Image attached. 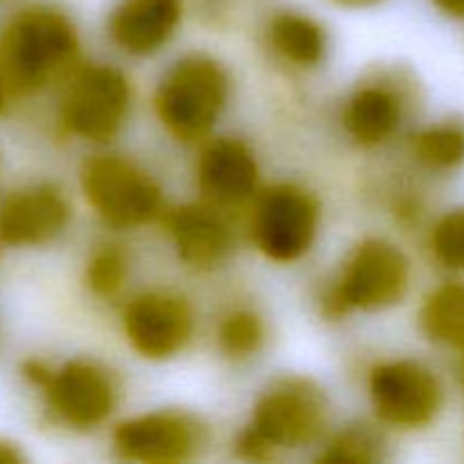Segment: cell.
<instances>
[{"instance_id": "obj_1", "label": "cell", "mask_w": 464, "mask_h": 464, "mask_svg": "<svg viewBox=\"0 0 464 464\" xmlns=\"http://www.w3.org/2000/svg\"><path fill=\"white\" fill-rule=\"evenodd\" d=\"M329 403L313 381L290 376L272 383L256 401L252 421L238 438V456L272 460L279 451L315 442L326 426Z\"/></svg>"}, {"instance_id": "obj_2", "label": "cell", "mask_w": 464, "mask_h": 464, "mask_svg": "<svg viewBox=\"0 0 464 464\" xmlns=\"http://www.w3.org/2000/svg\"><path fill=\"white\" fill-rule=\"evenodd\" d=\"M77 53L72 23L54 9H27L0 39V80L14 91H34L66 71Z\"/></svg>"}, {"instance_id": "obj_3", "label": "cell", "mask_w": 464, "mask_h": 464, "mask_svg": "<svg viewBox=\"0 0 464 464\" xmlns=\"http://www.w3.org/2000/svg\"><path fill=\"white\" fill-rule=\"evenodd\" d=\"M229 100V75L207 54H186L159 82L154 111L161 125L184 143L211 134Z\"/></svg>"}, {"instance_id": "obj_4", "label": "cell", "mask_w": 464, "mask_h": 464, "mask_svg": "<svg viewBox=\"0 0 464 464\" xmlns=\"http://www.w3.org/2000/svg\"><path fill=\"white\" fill-rule=\"evenodd\" d=\"M408 285L411 263L401 249L381 238L362 240L322 297V313L338 320L352 311H383L406 297Z\"/></svg>"}, {"instance_id": "obj_5", "label": "cell", "mask_w": 464, "mask_h": 464, "mask_svg": "<svg viewBox=\"0 0 464 464\" xmlns=\"http://www.w3.org/2000/svg\"><path fill=\"white\" fill-rule=\"evenodd\" d=\"M82 190L100 220L113 229H136L159 216L163 204L157 181L127 159L104 154L84 163Z\"/></svg>"}, {"instance_id": "obj_6", "label": "cell", "mask_w": 464, "mask_h": 464, "mask_svg": "<svg viewBox=\"0 0 464 464\" xmlns=\"http://www.w3.org/2000/svg\"><path fill=\"white\" fill-rule=\"evenodd\" d=\"M130 82L113 66H86L72 75L62 100V122L71 134L107 143L130 113Z\"/></svg>"}, {"instance_id": "obj_7", "label": "cell", "mask_w": 464, "mask_h": 464, "mask_svg": "<svg viewBox=\"0 0 464 464\" xmlns=\"http://www.w3.org/2000/svg\"><path fill=\"white\" fill-rule=\"evenodd\" d=\"M376 415L397 429H424L440 415L444 388L430 367L417 361L381 362L370 374Z\"/></svg>"}, {"instance_id": "obj_8", "label": "cell", "mask_w": 464, "mask_h": 464, "mask_svg": "<svg viewBox=\"0 0 464 464\" xmlns=\"http://www.w3.org/2000/svg\"><path fill=\"white\" fill-rule=\"evenodd\" d=\"M320 222L315 198L293 184L275 186L254 216V243L276 263L299 261L311 249Z\"/></svg>"}, {"instance_id": "obj_9", "label": "cell", "mask_w": 464, "mask_h": 464, "mask_svg": "<svg viewBox=\"0 0 464 464\" xmlns=\"http://www.w3.org/2000/svg\"><path fill=\"white\" fill-rule=\"evenodd\" d=\"M122 329L136 353L150 361H168L193 338L195 313L184 295L150 290L127 306Z\"/></svg>"}, {"instance_id": "obj_10", "label": "cell", "mask_w": 464, "mask_h": 464, "mask_svg": "<svg viewBox=\"0 0 464 464\" xmlns=\"http://www.w3.org/2000/svg\"><path fill=\"white\" fill-rule=\"evenodd\" d=\"M207 430L186 412H150L125 421L113 433V449L122 460L177 464L193 460L204 447Z\"/></svg>"}, {"instance_id": "obj_11", "label": "cell", "mask_w": 464, "mask_h": 464, "mask_svg": "<svg viewBox=\"0 0 464 464\" xmlns=\"http://www.w3.org/2000/svg\"><path fill=\"white\" fill-rule=\"evenodd\" d=\"M44 390L54 415L77 430L100 426L118 403L116 379L107 367L93 361L66 362L50 374Z\"/></svg>"}, {"instance_id": "obj_12", "label": "cell", "mask_w": 464, "mask_h": 464, "mask_svg": "<svg viewBox=\"0 0 464 464\" xmlns=\"http://www.w3.org/2000/svg\"><path fill=\"white\" fill-rule=\"evenodd\" d=\"M71 220V207L54 186H36L0 207V243L44 245L57 238Z\"/></svg>"}, {"instance_id": "obj_13", "label": "cell", "mask_w": 464, "mask_h": 464, "mask_svg": "<svg viewBox=\"0 0 464 464\" xmlns=\"http://www.w3.org/2000/svg\"><path fill=\"white\" fill-rule=\"evenodd\" d=\"M181 0H121L109 16V36L127 54L148 57L175 36Z\"/></svg>"}, {"instance_id": "obj_14", "label": "cell", "mask_w": 464, "mask_h": 464, "mask_svg": "<svg viewBox=\"0 0 464 464\" xmlns=\"http://www.w3.org/2000/svg\"><path fill=\"white\" fill-rule=\"evenodd\" d=\"M256 161L245 143L218 139L204 148L198 163V186L208 202H243L256 190Z\"/></svg>"}, {"instance_id": "obj_15", "label": "cell", "mask_w": 464, "mask_h": 464, "mask_svg": "<svg viewBox=\"0 0 464 464\" xmlns=\"http://www.w3.org/2000/svg\"><path fill=\"white\" fill-rule=\"evenodd\" d=\"M170 236L181 261L202 272L222 266L234 247L229 225L211 204H188L172 213Z\"/></svg>"}, {"instance_id": "obj_16", "label": "cell", "mask_w": 464, "mask_h": 464, "mask_svg": "<svg viewBox=\"0 0 464 464\" xmlns=\"http://www.w3.org/2000/svg\"><path fill=\"white\" fill-rule=\"evenodd\" d=\"M406 109V95L392 82H367L344 104L343 125L356 143L381 145L397 134Z\"/></svg>"}, {"instance_id": "obj_17", "label": "cell", "mask_w": 464, "mask_h": 464, "mask_svg": "<svg viewBox=\"0 0 464 464\" xmlns=\"http://www.w3.org/2000/svg\"><path fill=\"white\" fill-rule=\"evenodd\" d=\"M267 39L281 59L299 68L317 66L326 54L324 27L304 14H276L267 25Z\"/></svg>"}, {"instance_id": "obj_18", "label": "cell", "mask_w": 464, "mask_h": 464, "mask_svg": "<svg viewBox=\"0 0 464 464\" xmlns=\"http://www.w3.org/2000/svg\"><path fill=\"white\" fill-rule=\"evenodd\" d=\"M420 326L429 340L464 353V284L435 288L421 304Z\"/></svg>"}, {"instance_id": "obj_19", "label": "cell", "mask_w": 464, "mask_h": 464, "mask_svg": "<svg viewBox=\"0 0 464 464\" xmlns=\"http://www.w3.org/2000/svg\"><path fill=\"white\" fill-rule=\"evenodd\" d=\"M412 154L424 168L451 172L464 163V122L444 121L421 130L412 140Z\"/></svg>"}, {"instance_id": "obj_20", "label": "cell", "mask_w": 464, "mask_h": 464, "mask_svg": "<svg viewBox=\"0 0 464 464\" xmlns=\"http://www.w3.org/2000/svg\"><path fill=\"white\" fill-rule=\"evenodd\" d=\"M263 343H266V324L256 313L247 308L229 313L218 326V344L222 353L234 361H245L258 353Z\"/></svg>"}, {"instance_id": "obj_21", "label": "cell", "mask_w": 464, "mask_h": 464, "mask_svg": "<svg viewBox=\"0 0 464 464\" xmlns=\"http://www.w3.org/2000/svg\"><path fill=\"white\" fill-rule=\"evenodd\" d=\"M383 440L374 429L365 424L347 426L340 430L322 451V462H353L370 464L383 460Z\"/></svg>"}, {"instance_id": "obj_22", "label": "cell", "mask_w": 464, "mask_h": 464, "mask_svg": "<svg viewBox=\"0 0 464 464\" xmlns=\"http://www.w3.org/2000/svg\"><path fill=\"white\" fill-rule=\"evenodd\" d=\"M127 279V256L118 245H102L91 256L86 267V281L89 288L100 297H113L121 293Z\"/></svg>"}, {"instance_id": "obj_23", "label": "cell", "mask_w": 464, "mask_h": 464, "mask_svg": "<svg viewBox=\"0 0 464 464\" xmlns=\"http://www.w3.org/2000/svg\"><path fill=\"white\" fill-rule=\"evenodd\" d=\"M435 258L449 270L464 272V207L447 213L430 234Z\"/></svg>"}, {"instance_id": "obj_24", "label": "cell", "mask_w": 464, "mask_h": 464, "mask_svg": "<svg viewBox=\"0 0 464 464\" xmlns=\"http://www.w3.org/2000/svg\"><path fill=\"white\" fill-rule=\"evenodd\" d=\"M433 5L447 16L464 21V0H433Z\"/></svg>"}, {"instance_id": "obj_25", "label": "cell", "mask_w": 464, "mask_h": 464, "mask_svg": "<svg viewBox=\"0 0 464 464\" xmlns=\"http://www.w3.org/2000/svg\"><path fill=\"white\" fill-rule=\"evenodd\" d=\"M334 5H338V7L343 9H367V7H376V5H381L383 0H331Z\"/></svg>"}, {"instance_id": "obj_26", "label": "cell", "mask_w": 464, "mask_h": 464, "mask_svg": "<svg viewBox=\"0 0 464 464\" xmlns=\"http://www.w3.org/2000/svg\"><path fill=\"white\" fill-rule=\"evenodd\" d=\"M21 460H23V456L16 451V447L0 442V464H16Z\"/></svg>"}, {"instance_id": "obj_27", "label": "cell", "mask_w": 464, "mask_h": 464, "mask_svg": "<svg viewBox=\"0 0 464 464\" xmlns=\"http://www.w3.org/2000/svg\"><path fill=\"white\" fill-rule=\"evenodd\" d=\"M460 383H462V388H464V361H462V365H460Z\"/></svg>"}, {"instance_id": "obj_28", "label": "cell", "mask_w": 464, "mask_h": 464, "mask_svg": "<svg viewBox=\"0 0 464 464\" xmlns=\"http://www.w3.org/2000/svg\"><path fill=\"white\" fill-rule=\"evenodd\" d=\"M3 89H5V84H3V80H0V104H3Z\"/></svg>"}]
</instances>
